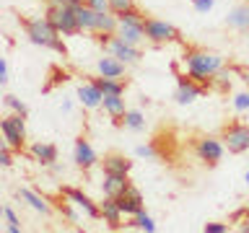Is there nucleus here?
Wrapping results in <instances>:
<instances>
[{
    "label": "nucleus",
    "instance_id": "obj_1",
    "mask_svg": "<svg viewBox=\"0 0 249 233\" xmlns=\"http://www.w3.org/2000/svg\"><path fill=\"white\" fill-rule=\"evenodd\" d=\"M221 67H223V57H221V54H215V52L197 50V47H192V50L184 52V70H187V75H190L192 81L202 83V85H210L213 75Z\"/></svg>",
    "mask_w": 249,
    "mask_h": 233
},
{
    "label": "nucleus",
    "instance_id": "obj_2",
    "mask_svg": "<svg viewBox=\"0 0 249 233\" xmlns=\"http://www.w3.org/2000/svg\"><path fill=\"white\" fill-rule=\"evenodd\" d=\"M23 29H26V36L31 44L36 47H44V50H52L57 54H65V42H62V34L57 29L50 23V18L47 16H42V18H21Z\"/></svg>",
    "mask_w": 249,
    "mask_h": 233
},
{
    "label": "nucleus",
    "instance_id": "obj_3",
    "mask_svg": "<svg viewBox=\"0 0 249 233\" xmlns=\"http://www.w3.org/2000/svg\"><path fill=\"white\" fill-rule=\"evenodd\" d=\"M44 16L50 18V23L60 31L62 36H75V34H81L78 16H75V3L62 5V8H47Z\"/></svg>",
    "mask_w": 249,
    "mask_h": 233
},
{
    "label": "nucleus",
    "instance_id": "obj_4",
    "mask_svg": "<svg viewBox=\"0 0 249 233\" xmlns=\"http://www.w3.org/2000/svg\"><path fill=\"white\" fill-rule=\"evenodd\" d=\"M0 130H3L5 145L13 148V150H23L26 145V116L23 114H8L3 122H0Z\"/></svg>",
    "mask_w": 249,
    "mask_h": 233
},
{
    "label": "nucleus",
    "instance_id": "obj_5",
    "mask_svg": "<svg viewBox=\"0 0 249 233\" xmlns=\"http://www.w3.org/2000/svg\"><path fill=\"white\" fill-rule=\"evenodd\" d=\"M221 140H223V145L229 148V153H233V155L247 153L249 150V124H241V122L226 124L223 132H221Z\"/></svg>",
    "mask_w": 249,
    "mask_h": 233
},
{
    "label": "nucleus",
    "instance_id": "obj_6",
    "mask_svg": "<svg viewBox=\"0 0 249 233\" xmlns=\"http://www.w3.org/2000/svg\"><path fill=\"white\" fill-rule=\"evenodd\" d=\"M145 39L151 44H169V42H179V29L169 21L161 18H145Z\"/></svg>",
    "mask_w": 249,
    "mask_h": 233
},
{
    "label": "nucleus",
    "instance_id": "obj_7",
    "mask_svg": "<svg viewBox=\"0 0 249 233\" xmlns=\"http://www.w3.org/2000/svg\"><path fill=\"white\" fill-rule=\"evenodd\" d=\"M60 192H62V197L70 200L78 210H83L86 217H91V220H101V205H99V202H93L83 189H75V186H62Z\"/></svg>",
    "mask_w": 249,
    "mask_h": 233
},
{
    "label": "nucleus",
    "instance_id": "obj_8",
    "mask_svg": "<svg viewBox=\"0 0 249 233\" xmlns=\"http://www.w3.org/2000/svg\"><path fill=\"white\" fill-rule=\"evenodd\" d=\"M208 85H202L197 81H192L190 75H177V93H174V99H177V104L179 106H190L195 104L202 93H205Z\"/></svg>",
    "mask_w": 249,
    "mask_h": 233
},
{
    "label": "nucleus",
    "instance_id": "obj_9",
    "mask_svg": "<svg viewBox=\"0 0 249 233\" xmlns=\"http://www.w3.org/2000/svg\"><path fill=\"white\" fill-rule=\"evenodd\" d=\"M104 47L109 50V54H114V57H117V60H122L124 65H135V62H140V57H143V52L138 50V44L124 42L120 34L109 36V42H107Z\"/></svg>",
    "mask_w": 249,
    "mask_h": 233
},
{
    "label": "nucleus",
    "instance_id": "obj_10",
    "mask_svg": "<svg viewBox=\"0 0 249 233\" xmlns=\"http://www.w3.org/2000/svg\"><path fill=\"white\" fill-rule=\"evenodd\" d=\"M223 143L221 137H200L197 143H195V153H197V158L202 163H208V166H215L218 161L223 158Z\"/></svg>",
    "mask_w": 249,
    "mask_h": 233
},
{
    "label": "nucleus",
    "instance_id": "obj_11",
    "mask_svg": "<svg viewBox=\"0 0 249 233\" xmlns=\"http://www.w3.org/2000/svg\"><path fill=\"white\" fill-rule=\"evenodd\" d=\"M114 200H117V205L122 207V213L127 217H135L138 213H143V194H140V189L132 182L124 186V192L117 194Z\"/></svg>",
    "mask_w": 249,
    "mask_h": 233
},
{
    "label": "nucleus",
    "instance_id": "obj_12",
    "mask_svg": "<svg viewBox=\"0 0 249 233\" xmlns=\"http://www.w3.org/2000/svg\"><path fill=\"white\" fill-rule=\"evenodd\" d=\"M75 166L78 168H83V171H89V168H93L99 163V155H96V150L91 148V143L86 137H78L75 140Z\"/></svg>",
    "mask_w": 249,
    "mask_h": 233
},
{
    "label": "nucleus",
    "instance_id": "obj_13",
    "mask_svg": "<svg viewBox=\"0 0 249 233\" xmlns=\"http://www.w3.org/2000/svg\"><path fill=\"white\" fill-rule=\"evenodd\" d=\"M75 96H78V101H81L86 109H99L101 104H104V91H101L93 81L83 83V85H78Z\"/></svg>",
    "mask_w": 249,
    "mask_h": 233
},
{
    "label": "nucleus",
    "instance_id": "obj_14",
    "mask_svg": "<svg viewBox=\"0 0 249 233\" xmlns=\"http://www.w3.org/2000/svg\"><path fill=\"white\" fill-rule=\"evenodd\" d=\"M99 205H101V220H104L109 228H120L124 213H122V207L117 205V200L114 197H104Z\"/></svg>",
    "mask_w": 249,
    "mask_h": 233
},
{
    "label": "nucleus",
    "instance_id": "obj_15",
    "mask_svg": "<svg viewBox=\"0 0 249 233\" xmlns=\"http://www.w3.org/2000/svg\"><path fill=\"white\" fill-rule=\"evenodd\" d=\"M101 166H104V174H122V176H130L132 161L124 158V155H120V153H109V155H104Z\"/></svg>",
    "mask_w": 249,
    "mask_h": 233
},
{
    "label": "nucleus",
    "instance_id": "obj_16",
    "mask_svg": "<svg viewBox=\"0 0 249 233\" xmlns=\"http://www.w3.org/2000/svg\"><path fill=\"white\" fill-rule=\"evenodd\" d=\"M29 153H31V158L36 163H42V166H54V161H57V148L52 143H31Z\"/></svg>",
    "mask_w": 249,
    "mask_h": 233
},
{
    "label": "nucleus",
    "instance_id": "obj_17",
    "mask_svg": "<svg viewBox=\"0 0 249 233\" xmlns=\"http://www.w3.org/2000/svg\"><path fill=\"white\" fill-rule=\"evenodd\" d=\"M130 184V176H122V174H104L101 179V192L104 197H117V194L124 192V186Z\"/></svg>",
    "mask_w": 249,
    "mask_h": 233
},
{
    "label": "nucleus",
    "instance_id": "obj_18",
    "mask_svg": "<svg viewBox=\"0 0 249 233\" xmlns=\"http://www.w3.org/2000/svg\"><path fill=\"white\" fill-rule=\"evenodd\" d=\"M18 197L26 202L31 210H36V213H42V215H50V213H52V205H50V202H47L39 192H34V189H26V186H21V189H18Z\"/></svg>",
    "mask_w": 249,
    "mask_h": 233
},
{
    "label": "nucleus",
    "instance_id": "obj_19",
    "mask_svg": "<svg viewBox=\"0 0 249 233\" xmlns=\"http://www.w3.org/2000/svg\"><path fill=\"white\" fill-rule=\"evenodd\" d=\"M124 67H127V65H124L122 60H117L114 54H109V57H99V62H96L99 75H104V78H122Z\"/></svg>",
    "mask_w": 249,
    "mask_h": 233
},
{
    "label": "nucleus",
    "instance_id": "obj_20",
    "mask_svg": "<svg viewBox=\"0 0 249 233\" xmlns=\"http://www.w3.org/2000/svg\"><path fill=\"white\" fill-rule=\"evenodd\" d=\"M96 13L89 3H75V16H78V26L81 31H91L93 34V26H96Z\"/></svg>",
    "mask_w": 249,
    "mask_h": 233
},
{
    "label": "nucleus",
    "instance_id": "obj_21",
    "mask_svg": "<svg viewBox=\"0 0 249 233\" xmlns=\"http://www.w3.org/2000/svg\"><path fill=\"white\" fill-rule=\"evenodd\" d=\"M226 23H229L231 29H236V31H247L249 29V5L247 3L236 5L229 16H226Z\"/></svg>",
    "mask_w": 249,
    "mask_h": 233
},
{
    "label": "nucleus",
    "instance_id": "obj_22",
    "mask_svg": "<svg viewBox=\"0 0 249 233\" xmlns=\"http://www.w3.org/2000/svg\"><path fill=\"white\" fill-rule=\"evenodd\" d=\"M93 83L104 91V96H122V93H124V83L120 81V78H104V75H99V78H93Z\"/></svg>",
    "mask_w": 249,
    "mask_h": 233
},
{
    "label": "nucleus",
    "instance_id": "obj_23",
    "mask_svg": "<svg viewBox=\"0 0 249 233\" xmlns=\"http://www.w3.org/2000/svg\"><path fill=\"white\" fill-rule=\"evenodd\" d=\"M101 106H104L107 114L114 116V119H122L124 112H127V109H124V99L122 96H104V104H101Z\"/></svg>",
    "mask_w": 249,
    "mask_h": 233
},
{
    "label": "nucleus",
    "instance_id": "obj_24",
    "mask_svg": "<svg viewBox=\"0 0 249 233\" xmlns=\"http://www.w3.org/2000/svg\"><path fill=\"white\" fill-rule=\"evenodd\" d=\"M122 122H124V127L132 130V132H140L145 127V116H143V112H138V109H127L122 116Z\"/></svg>",
    "mask_w": 249,
    "mask_h": 233
},
{
    "label": "nucleus",
    "instance_id": "obj_25",
    "mask_svg": "<svg viewBox=\"0 0 249 233\" xmlns=\"http://www.w3.org/2000/svg\"><path fill=\"white\" fill-rule=\"evenodd\" d=\"M124 42H130V44H140L145 39V31L143 29H138V26H124V23H120V31H117Z\"/></svg>",
    "mask_w": 249,
    "mask_h": 233
},
{
    "label": "nucleus",
    "instance_id": "obj_26",
    "mask_svg": "<svg viewBox=\"0 0 249 233\" xmlns=\"http://www.w3.org/2000/svg\"><path fill=\"white\" fill-rule=\"evenodd\" d=\"M120 23H124V26H138V29H143V26H145V13H140L138 8H132V11H127V13H120Z\"/></svg>",
    "mask_w": 249,
    "mask_h": 233
},
{
    "label": "nucleus",
    "instance_id": "obj_27",
    "mask_svg": "<svg viewBox=\"0 0 249 233\" xmlns=\"http://www.w3.org/2000/svg\"><path fill=\"white\" fill-rule=\"evenodd\" d=\"M130 225H135V228L145 231V233H156V220H153V217L145 213V210H143V213H138L135 217H132Z\"/></svg>",
    "mask_w": 249,
    "mask_h": 233
},
{
    "label": "nucleus",
    "instance_id": "obj_28",
    "mask_svg": "<svg viewBox=\"0 0 249 233\" xmlns=\"http://www.w3.org/2000/svg\"><path fill=\"white\" fill-rule=\"evenodd\" d=\"M210 88H215V91H229L231 88V73L229 70H218V73L213 75V81H210Z\"/></svg>",
    "mask_w": 249,
    "mask_h": 233
},
{
    "label": "nucleus",
    "instance_id": "obj_29",
    "mask_svg": "<svg viewBox=\"0 0 249 233\" xmlns=\"http://www.w3.org/2000/svg\"><path fill=\"white\" fill-rule=\"evenodd\" d=\"M3 217H5V228L11 231V233H21V220H18V215L13 213V207H3Z\"/></svg>",
    "mask_w": 249,
    "mask_h": 233
},
{
    "label": "nucleus",
    "instance_id": "obj_30",
    "mask_svg": "<svg viewBox=\"0 0 249 233\" xmlns=\"http://www.w3.org/2000/svg\"><path fill=\"white\" fill-rule=\"evenodd\" d=\"M3 101H5V106H8V109H13L16 114H23V116H29V106L23 104V101H21L18 96H11V93H5V96H3Z\"/></svg>",
    "mask_w": 249,
    "mask_h": 233
},
{
    "label": "nucleus",
    "instance_id": "obj_31",
    "mask_svg": "<svg viewBox=\"0 0 249 233\" xmlns=\"http://www.w3.org/2000/svg\"><path fill=\"white\" fill-rule=\"evenodd\" d=\"M132 8H138L135 5V0H109V11L112 13H127V11H132Z\"/></svg>",
    "mask_w": 249,
    "mask_h": 233
},
{
    "label": "nucleus",
    "instance_id": "obj_32",
    "mask_svg": "<svg viewBox=\"0 0 249 233\" xmlns=\"http://www.w3.org/2000/svg\"><path fill=\"white\" fill-rule=\"evenodd\" d=\"M233 109H236V112H249V88L239 91L236 96H233Z\"/></svg>",
    "mask_w": 249,
    "mask_h": 233
},
{
    "label": "nucleus",
    "instance_id": "obj_33",
    "mask_svg": "<svg viewBox=\"0 0 249 233\" xmlns=\"http://www.w3.org/2000/svg\"><path fill=\"white\" fill-rule=\"evenodd\" d=\"M135 155H138V158H159V150H156L153 145H138Z\"/></svg>",
    "mask_w": 249,
    "mask_h": 233
},
{
    "label": "nucleus",
    "instance_id": "obj_34",
    "mask_svg": "<svg viewBox=\"0 0 249 233\" xmlns=\"http://www.w3.org/2000/svg\"><path fill=\"white\" fill-rule=\"evenodd\" d=\"M11 150H13V148H8V145L3 143V148H0V166H3V168H11V166H13Z\"/></svg>",
    "mask_w": 249,
    "mask_h": 233
},
{
    "label": "nucleus",
    "instance_id": "obj_35",
    "mask_svg": "<svg viewBox=\"0 0 249 233\" xmlns=\"http://www.w3.org/2000/svg\"><path fill=\"white\" fill-rule=\"evenodd\" d=\"M202 231L205 233H229V223H205Z\"/></svg>",
    "mask_w": 249,
    "mask_h": 233
},
{
    "label": "nucleus",
    "instance_id": "obj_36",
    "mask_svg": "<svg viewBox=\"0 0 249 233\" xmlns=\"http://www.w3.org/2000/svg\"><path fill=\"white\" fill-rule=\"evenodd\" d=\"M70 205H73V202H70V200H68V202H62V205H60V213L65 215L70 223H75V220H78V215H75V210L70 207Z\"/></svg>",
    "mask_w": 249,
    "mask_h": 233
},
{
    "label": "nucleus",
    "instance_id": "obj_37",
    "mask_svg": "<svg viewBox=\"0 0 249 233\" xmlns=\"http://www.w3.org/2000/svg\"><path fill=\"white\" fill-rule=\"evenodd\" d=\"M215 5V0H195V11L197 13H210Z\"/></svg>",
    "mask_w": 249,
    "mask_h": 233
},
{
    "label": "nucleus",
    "instance_id": "obj_38",
    "mask_svg": "<svg viewBox=\"0 0 249 233\" xmlns=\"http://www.w3.org/2000/svg\"><path fill=\"white\" fill-rule=\"evenodd\" d=\"M5 83H8V62L0 60V85H5Z\"/></svg>",
    "mask_w": 249,
    "mask_h": 233
},
{
    "label": "nucleus",
    "instance_id": "obj_39",
    "mask_svg": "<svg viewBox=\"0 0 249 233\" xmlns=\"http://www.w3.org/2000/svg\"><path fill=\"white\" fill-rule=\"evenodd\" d=\"M73 0H44L47 8H62V5H70Z\"/></svg>",
    "mask_w": 249,
    "mask_h": 233
},
{
    "label": "nucleus",
    "instance_id": "obj_40",
    "mask_svg": "<svg viewBox=\"0 0 249 233\" xmlns=\"http://www.w3.org/2000/svg\"><path fill=\"white\" fill-rule=\"evenodd\" d=\"M244 182H247V186H249V171H247V174H244Z\"/></svg>",
    "mask_w": 249,
    "mask_h": 233
},
{
    "label": "nucleus",
    "instance_id": "obj_41",
    "mask_svg": "<svg viewBox=\"0 0 249 233\" xmlns=\"http://www.w3.org/2000/svg\"><path fill=\"white\" fill-rule=\"evenodd\" d=\"M244 81H247V85H249V73H244Z\"/></svg>",
    "mask_w": 249,
    "mask_h": 233
},
{
    "label": "nucleus",
    "instance_id": "obj_42",
    "mask_svg": "<svg viewBox=\"0 0 249 233\" xmlns=\"http://www.w3.org/2000/svg\"><path fill=\"white\" fill-rule=\"evenodd\" d=\"M244 34H247V42H249V29H247V31H244Z\"/></svg>",
    "mask_w": 249,
    "mask_h": 233
},
{
    "label": "nucleus",
    "instance_id": "obj_43",
    "mask_svg": "<svg viewBox=\"0 0 249 233\" xmlns=\"http://www.w3.org/2000/svg\"><path fill=\"white\" fill-rule=\"evenodd\" d=\"M73 3H86V0H73Z\"/></svg>",
    "mask_w": 249,
    "mask_h": 233
},
{
    "label": "nucleus",
    "instance_id": "obj_44",
    "mask_svg": "<svg viewBox=\"0 0 249 233\" xmlns=\"http://www.w3.org/2000/svg\"><path fill=\"white\" fill-rule=\"evenodd\" d=\"M247 153H249V150H247Z\"/></svg>",
    "mask_w": 249,
    "mask_h": 233
}]
</instances>
